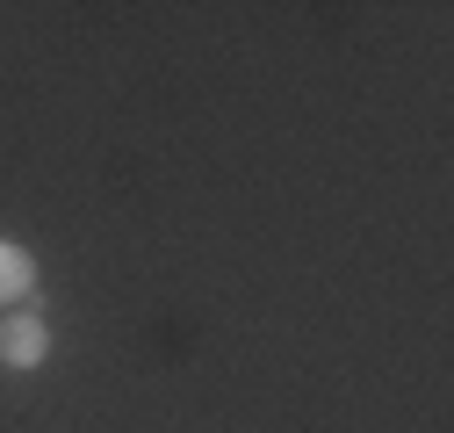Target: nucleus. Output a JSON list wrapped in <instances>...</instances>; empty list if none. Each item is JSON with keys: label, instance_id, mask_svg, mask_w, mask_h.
Instances as JSON below:
<instances>
[{"label": "nucleus", "instance_id": "nucleus-1", "mask_svg": "<svg viewBox=\"0 0 454 433\" xmlns=\"http://www.w3.org/2000/svg\"><path fill=\"white\" fill-rule=\"evenodd\" d=\"M43 347H51V325L43 318H8V325H0V361H8V368H36L43 361Z\"/></svg>", "mask_w": 454, "mask_h": 433}, {"label": "nucleus", "instance_id": "nucleus-2", "mask_svg": "<svg viewBox=\"0 0 454 433\" xmlns=\"http://www.w3.org/2000/svg\"><path fill=\"white\" fill-rule=\"evenodd\" d=\"M29 282H36V260H29L22 246L0 239V303H22V296H29Z\"/></svg>", "mask_w": 454, "mask_h": 433}]
</instances>
